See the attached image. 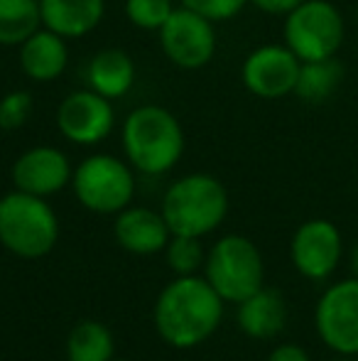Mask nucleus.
I'll return each mask as SVG.
<instances>
[{"label": "nucleus", "mask_w": 358, "mask_h": 361, "mask_svg": "<svg viewBox=\"0 0 358 361\" xmlns=\"http://www.w3.org/2000/svg\"><path fill=\"white\" fill-rule=\"evenodd\" d=\"M57 128L74 145H98L113 133V101L94 89H77L62 99L57 109Z\"/></svg>", "instance_id": "11"}, {"label": "nucleus", "mask_w": 358, "mask_h": 361, "mask_svg": "<svg viewBox=\"0 0 358 361\" xmlns=\"http://www.w3.org/2000/svg\"><path fill=\"white\" fill-rule=\"evenodd\" d=\"M153 319L158 334L170 347H199L219 329L224 298L204 276H177L158 295Z\"/></svg>", "instance_id": "1"}, {"label": "nucleus", "mask_w": 358, "mask_h": 361, "mask_svg": "<svg viewBox=\"0 0 358 361\" xmlns=\"http://www.w3.org/2000/svg\"><path fill=\"white\" fill-rule=\"evenodd\" d=\"M179 5L204 15L211 23H226L234 20L248 5V0H179Z\"/></svg>", "instance_id": "25"}, {"label": "nucleus", "mask_w": 358, "mask_h": 361, "mask_svg": "<svg viewBox=\"0 0 358 361\" xmlns=\"http://www.w3.org/2000/svg\"><path fill=\"white\" fill-rule=\"evenodd\" d=\"M74 167L69 157L54 145H34L18 155L13 162V177L15 190L27 192L34 197H52L62 192L67 185H72Z\"/></svg>", "instance_id": "13"}, {"label": "nucleus", "mask_w": 358, "mask_h": 361, "mask_svg": "<svg viewBox=\"0 0 358 361\" xmlns=\"http://www.w3.org/2000/svg\"><path fill=\"white\" fill-rule=\"evenodd\" d=\"M356 81H358V64H356Z\"/></svg>", "instance_id": "31"}, {"label": "nucleus", "mask_w": 358, "mask_h": 361, "mask_svg": "<svg viewBox=\"0 0 358 361\" xmlns=\"http://www.w3.org/2000/svg\"><path fill=\"white\" fill-rule=\"evenodd\" d=\"M113 361H130V359H113Z\"/></svg>", "instance_id": "30"}, {"label": "nucleus", "mask_w": 358, "mask_h": 361, "mask_svg": "<svg viewBox=\"0 0 358 361\" xmlns=\"http://www.w3.org/2000/svg\"><path fill=\"white\" fill-rule=\"evenodd\" d=\"M120 140L125 160L143 175H165L184 152V130L177 116L155 104L138 106L125 116Z\"/></svg>", "instance_id": "2"}, {"label": "nucleus", "mask_w": 358, "mask_h": 361, "mask_svg": "<svg viewBox=\"0 0 358 361\" xmlns=\"http://www.w3.org/2000/svg\"><path fill=\"white\" fill-rule=\"evenodd\" d=\"M115 342L110 329L96 319H82L67 337L69 361H113Z\"/></svg>", "instance_id": "20"}, {"label": "nucleus", "mask_w": 358, "mask_h": 361, "mask_svg": "<svg viewBox=\"0 0 358 361\" xmlns=\"http://www.w3.org/2000/svg\"><path fill=\"white\" fill-rule=\"evenodd\" d=\"M326 361H356V357H344V354H336V357H331Z\"/></svg>", "instance_id": "29"}, {"label": "nucleus", "mask_w": 358, "mask_h": 361, "mask_svg": "<svg viewBox=\"0 0 358 361\" xmlns=\"http://www.w3.org/2000/svg\"><path fill=\"white\" fill-rule=\"evenodd\" d=\"M34 111L32 94L25 89H15L0 99V128L3 130H18L30 121Z\"/></svg>", "instance_id": "24"}, {"label": "nucleus", "mask_w": 358, "mask_h": 361, "mask_svg": "<svg viewBox=\"0 0 358 361\" xmlns=\"http://www.w3.org/2000/svg\"><path fill=\"white\" fill-rule=\"evenodd\" d=\"M39 27V0H0V47H20Z\"/></svg>", "instance_id": "21"}, {"label": "nucleus", "mask_w": 358, "mask_h": 361, "mask_svg": "<svg viewBox=\"0 0 358 361\" xmlns=\"http://www.w3.org/2000/svg\"><path fill=\"white\" fill-rule=\"evenodd\" d=\"M349 266H351V276L358 278V241L351 248V256H349Z\"/></svg>", "instance_id": "28"}, {"label": "nucleus", "mask_w": 358, "mask_h": 361, "mask_svg": "<svg viewBox=\"0 0 358 361\" xmlns=\"http://www.w3.org/2000/svg\"><path fill=\"white\" fill-rule=\"evenodd\" d=\"M174 8L172 0H125L123 5L128 23L145 32H160Z\"/></svg>", "instance_id": "23"}, {"label": "nucleus", "mask_w": 358, "mask_h": 361, "mask_svg": "<svg viewBox=\"0 0 358 361\" xmlns=\"http://www.w3.org/2000/svg\"><path fill=\"white\" fill-rule=\"evenodd\" d=\"M135 76H138V69H135L133 57L125 49L108 47L96 52L89 59V67H87L89 89H94L96 94L106 96L110 101L123 99L135 86Z\"/></svg>", "instance_id": "17"}, {"label": "nucleus", "mask_w": 358, "mask_h": 361, "mask_svg": "<svg viewBox=\"0 0 358 361\" xmlns=\"http://www.w3.org/2000/svg\"><path fill=\"white\" fill-rule=\"evenodd\" d=\"M341 81H344V64L336 57L317 59V62H302L295 96L300 101H305V104L319 106L339 91Z\"/></svg>", "instance_id": "19"}, {"label": "nucleus", "mask_w": 358, "mask_h": 361, "mask_svg": "<svg viewBox=\"0 0 358 361\" xmlns=\"http://www.w3.org/2000/svg\"><path fill=\"white\" fill-rule=\"evenodd\" d=\"M302 62L297 54L282 44H263L255 47L241 67V81L253 96L265 101H275L295 94L297 76Z\"/></svg>", "instance_id": "12"}, {"label": "nucleus", "mask_w": 358, "mask_h": 361, "mask_svg": "<svg viewBox=\"0 0 358 361\" xmlns=\"http://www.w3.org/2000/svg\"><path fill=\"white\" fill-rule=\"evenodd\" d=\"M160 212L172 236L201 238L224 224L229 214V192L214 175H184L165 192Z\"/></svg>", "instance_id": "3"}, {"label": "nucleus", "mask_w": 358, "mask_h": 361, "mask_svg": "<svg viewBox=\"0 0 358 361\" xmlns=\"http://www.w3.org/2000/svg\"><path fill=\"white\" fill-rule=\"evenodd\" d=\"M314 327L334 354L358 357V278L331 283L314 307Z\"/></svg>", "instance_id": "8"}, {"label": "nucleus", "mask_w": 358, "mask_h": 361, "mask_svg": "<svg viewBox=\"0 0 358 361\" xmlns=\"http://www.w3.org/2000/svg\"><path fill=\"white\" fill-rule=\"evenodd\" d=\"M158 35L165 57L186 72L204 69L216 54V23L184 5L172 10Z\"/></svg>", "instance_id": "9"}, {"label": "nucleus", "mask_w": 358, "mask_h": 361, "mask_svg": "<svg viewBox=\"0 0 358 361\" xmlns=\"http://www.w3.org/2000/svg\"><path fill=\"white\" fill-rule=\"evenodd\" d=\"M346 25L339 8L329 0H305L285 15L282 42L300 62L336 57L344 44Z\"/></svg>", "instance_id": "7"}, {"label": "nucleus", "mask_w": 358, "mask_h": 361, "mask_svg": "<svg viewBox=\"0 0 358 361\" xmlns=\"http://www.w3.org/2000/svg\"><path fill=\"white\" fill-rule=\"evenodd\" d=\"M248 3H253L255 8L268 15H287L300 3H305V0H248Z\"/></svg>", "instance_id": "27"}, {"label": "nucleus", "mask_w": 358, "mask_h": 361, "mask_svg": "<svg viewBox=\"0 0 358 361\" xmlns=\"http://www.w3.org/2000/svg\"><path fill=\"white\" fill-rule=\"evenodd\" d=\"M204 278L224 302H243L265 283V263L250 238L229 233L214 243L204 261Z\"/></svg>", "instance_id": "5"}, {"label": "nucleus", "mask_w": 358, "mask_h": 361, "mask_svg": "<svg viewBox=\"0 0 358 361\" xmlns=\"http://www.w3.org/2000/svg\"><path fill=\"white\" fill-rule=\"evenodd\" d=\"M59 238V219L44 197L10 192L0 197V243L18 258H42Z\"/></svg>", "instance_id": "4"}, {"label": "nucleus", "mask_w": 358, "mask_h": 361, "mask_svg": "<svg viewBox=\"0 0 358 361\" xmlns=\"http://www.w3.org/2000/svg\"><path fill=\"white\" fill-rule=\"evenodd\" d=\"M79 204L94 214H118L135 197V175L130 162L108 152L84 157L72 175Z\"/></svg>", "instance_id": "6"}, {"label": "nucleus", "mask_w": 358, "mask_h": 361, "mask_svg": "<svg viewBox=\"0 0 358 361\" xmlns=\"http://www.w3.org/2000/svg\"><path fill=\"white\" fill-rule=\"evenodd\" d=\"M290 258L295 271L307 281H329L344 258V236L329 219H309L292 233Z\"/></svg>", "instance_id": "10"}, {"label": "nucleus", "mask_w": 358, "mask_h": 361, "mask_svg": "<svg viewBox=\"0 0 358 361\" xmlns=\"http://www.w3.org/2000/svg\"><path fill=\"white\" fill-rule=\"evenodd\" d=\"M20 69L34 84L57 81L69 67V47L62 35L39 27L18 47Z\"/></svg>", "instance_id": "15"}, {"label": "nucleus", "mask_w": 358, "mask_h": 361, "mask_svg": "<svg viewBox=\"0 0 358 361\" xmlns=\"http://www.w3.org/2000/svg\"><path fill=\"white\" fill-rule=\"evenodd\" d=\"M115 241L120 248L135 256H153L165 251L167 241L172 238L162 212H153L148 207H125L115 214Z\"/></svg>", "instance_id": "14"}, {"label": "nucleus", "mask_w": 358, "mask_h": 361, "mask_svg": "<svg viewBox=\"0 0 358 361\" xmlns=\"http://www.w3.org/2000/svg\"><path fill=\"white\" fill-rule=\"evenodd\" d=\"M268 361H312V357L300 344H280L270 352Z\"/></svg>", "instance_id": "26"}, {"label": "nucleus", "mask_w": 358, "mask_h": 361, "mask_svg": "<svg viewBox=\"0 0 358 361\" xmlns=\"http://www.w3.org/2000/svg\"><path fill=\"white\" fill-rule=\"evenodd\" d=\"M356 18H358V10H356Z\"/></svg>", "instance_id": "32"}, {"label": "nucleus", "mask_w": 358, "mask_h": 361, "mask_svg": "<svg viewBox=\"0 0 358 361\" xmlns=\"http://www.w3.org/2000/svg\"><path fill=\"white\" fill-rule=\"evenodd\" d=\"M167 266L177 276H196L199 268H204L206 253L201 248V241L194 236H172L165 246Z\"/></svg>", "instance_id": "22"}, {"label": "nucleus", "mask_w": 358, "mask_h": 361, "mask_svg": "<svg viewBox=\"0 0 358 361\" xmlns=\"http://www.w3.org/2000/svg\"><path fill=\"white\" fill-rule=\"evenodd\" d=\"M287 302L275 288H260L238 302V327L253 339H272L285 329Z\"/></svg>", "instance_id": "18"}, {"label": "nucleus", "mask_w": 358, "mask_h": 361, "mask_svg": "<svg viewBox=\"0 0 358 361\" xmlns=\"http://www.w3.org/2000/svg\"><path fill=\"white\" fill-rule=\"evenodd\" d=\"M42 27L62 35L64 39L87 37L101 25L106 0H39Z\"/></svg>", "instance_id": "16"}]
</instances>
